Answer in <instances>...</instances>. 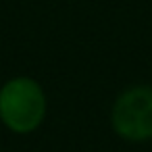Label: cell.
<instances>
[{"label":"cell","mask_w":152,"mask_h":152,"mask_svg":"<svg viewBox=\"0 0 152 152\" xmlns=\"http://www.w3.org/2000/svg\"><path fill=\"white\" fill-rule=\"evenodd\" d=\"M48 115V96L29 75H17L0 86V123L17 135L34 133Z\"/></svg>","instance_id":"6da1fadb"},{"label":"cell","mask_w":152,"mask_h":152,"mask_svg":"<svg viewBox=\"0 0 152 152\" xmlns=\"http://www.w3.org/2000/svg\"><path fill=\"white\" fill-rule=\"evenodd\" d=\"M110 129L129 144L152 140V86L135 83L117 94L108 113Z\"/></svg>","instance_id":"7a4b0ae2"}]
</instances>
